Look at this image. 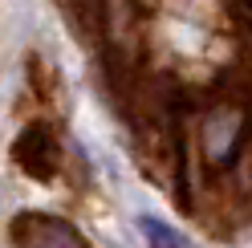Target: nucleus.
<instances>
[{
    "mask_svg": "<svg viewBox=\"0 0 252 248\" xmlns=\"http://www.w3.org/2000/svg\"><path fill=\"white\" fill-rule=\"evenodd\" d=\"M138 228H143V236L151 240V248H187V240L179 236V232L167 228L163 220H155V216H143V220H138Z\"/></svg>",
    "mask_w": 252,
    "mask_h": 248,
    "instance_id": "7ed1b4c3",
    "label": "nucleus"
},
{
    "mask_svg": "<svg viewBox=\"0 0 252 248\" xmlns=\"http://www.w3.org/2000/svg\"><path fill=\"white\" fill-rule=\"evenodd\" d=\"M8 236L17 248H90L86 236L77 232L69 220H57V216H41V212H25L12 220Z\"/></svg>",
    "mask_w": 252,
    "mask_h": 248,
    "instance_id": "f03ea898",
    "label": "nucleus"
},
{
    "mask_svg": "<svg viewBox=\"0 0 252 248\" xmlns=\"http://www.w3.org/2000/svg\"><path fill=\"white\" fill-rule=\"evenodd\" d=\"M12 163H17L29 179L49 183L57 175V167H61V147H57L53 130L45 126V122H29L17 134V143H12Z\"/></svg>",
    "mask_w": 252,
    "mask_h": 248,
    "instance_id": "f257e3e1",
    "label": "nucleus"
}]
</instances>
